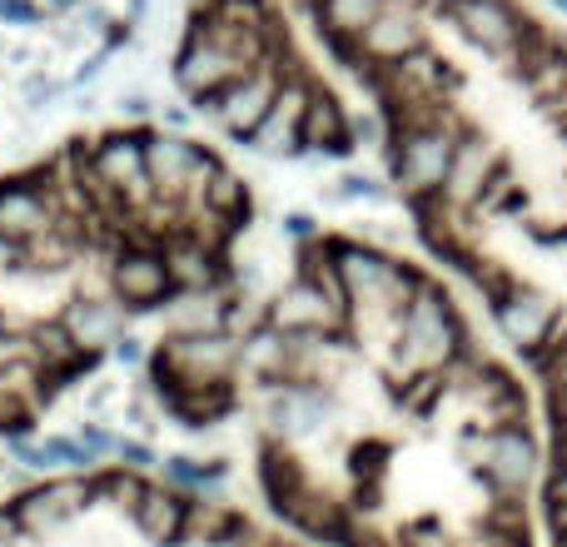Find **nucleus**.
<instances>
[{"mask_svg":"<svg viewBox=\"0 0 567 547\" xmlns=\"http://www.w3.org/2000/svg\"><path fill=\"white\" fill-rule=\"evenodd\" d=\"M399 363L413 373H443L463 353V323L439 283L419 279L399 313Z\"/></svg>","mask_w":567,"mask_h":547,"instance_id":"f257e3e1","label":"nucleus"},{"mask_svg":"<svg viewBox=\"0 0 567 547\" xmlns=\"http://www.w3.org/2000/svg\"><path fill=\"white\" fill-rule=\"evenodd\" d=\"M323 245H329V259L339 269L343 289H349V303H363L369 313H383V319L399 323L419 274L399 265L393 255H383V249L359 245V239H323Z\"/></svg>","mask_w":567,"mask_h":547,"instance_id":"f03ea898","label":"nucleus"},{"mask_svg":"<svg viewBox=\"0 0 567 547\" xmlns=\"http://www.w3.org/2000/svg\"><path fill=\"white\" fill-rule=\"evenodd\" d=\"M458 120L443 115H413L409 125L393 135V179L403 185V195L413 199H439L443 179H449L453 149H458Z\"/></svg>","mask_w":567,"mask_h":547,"instance_id":"7ed1b4c3","label":"nucleus"},{"mask_svg":"<svg viewBox=\"0 0 567 547\" xmlns=\"http://www.w3.org/2000/svg\"><path fill=\"white\" fill-rule=\"evenodd\" d=\"M155 369L165 393L229 383V373L239 369V339L235 333H169L155 353Z\"/></svg>","mask_w":567,"mask_h":547,"instance_id":"20e7f679","label":"nucleus"},{"mask_svg":"<svg viewBox=\"0 0 567 547\" xmlns=\"http://www.w3.org/2000/svg\"><path fill=\"white\" fill-rule=\"evenodd\" d=\"M209 165H215V155H205V145H195L185 130H155V135H145V175L159 205L169 199L175 209H185V199L205 185Z\"/></svg>","mask_w":567,"mask_h":547,"instance_id":"39448f33","label":"nucleus"},{"mask_svg":"<svg viewBox=\"0 0 567 547\" xmlns=\"http://www.w3.org/2000/svg\"><path fill=\"white\" fill-rule=\"evenodd\" d=\"M90 189L120 199V205H155V189L145 175V140L140 135H105L95 149H85Z\"/></svg>","mask_w":567,"mask_h":547,"instance_id":"423d86ee","label":"nucleus"},{"mask_svg":"<svg viewBox=\"0 0 567 547\" xmlns=\"http://www.w3.org/2000/svg\"><path fill=\"white\" fill-rule=\"evenodd\" d=\"M493 323H498L503 339L523 353H543L563 333V313H558V303H553V293L528 289V283H508V289L493 299Z\"/></svg>","mask_w":567,"mask_h":547,"instance_id":"0eeeda50","label":"nucleus"},{"mask_svg":"<svg viewBox=\"0 0 567 547\" xmlns=\"http://www.w3.org/2000/svg\"><path fill=\"white\" fill-rule=\"evenodd\" d=\"M443 10L458 35L493 60H518V50L528 45V20L508 0H443Z\"/></svg>","mask_w":567,"mask_h":547,"instance_id":"6e6552de","label":"nucleus"},{"mask_svg":"<svg viewBox=\"0 0 567 547\" xmlns=\"http://www.w3.org/2000/svg\"><path fill=\"white\" fill-rule=\"evenodd\" d=\"M90 503H95V493H90V473H55V478H45L40 488L20 493V498L10 503V513H16L20 533L45 538V533H60L65 523H75Z\"/></svg>","mask_w":567,"mask_h":547,"instance_id":"1a4fd4ad","label":"nucleus"},{"mask_svg":"<svg viewBox=\"0 0 567 547\" xmlns=\"http://www.w3.org/2000/svg\"><path fill=\"white\" fill-rule=\"evenodd\" d=\"M279 80H284V65H275V60H265V65H255L249 75L229 80V85L219 90L215 100H205L209 120H215L225 135L249 140V135L259 130V120L269 115V105H275Z\"/></svg>","mask_w":567,"mask_h":547,"instance_id":"9d476101","label":"nucleus"},{"mask_svg":"<svg viewBox=\"0 0 567 547\" xmlns=\"http://www.w3.org/2000/svg\"><path fill=\"white\" fill-rule=\"evenodd\" d=\"M353 313L339 309V303L329 299V293L319 289L313 279H293L289 289H279L275 309H269V323H275L279 333H289V339H343V329H349Z\"/></svg>","mask_w":567,"mask_h":547,"instance_id":"9b49d317","label":"nucleus"},{"mask_svg":"<svg viewBox=\"0 0 567 547\" xmlns=\"http://www.w3.org/2000/svg\"><path fill=\"white\" fill-rule=\"evenodd\" d=\"M478 463H483V478H488L503 498H518V493H528V483L538 478L543 453H538V443H533L528 429L503 423V429H493L478 438Z\"/></svg>","mask_w":567,"mask_h":547,"instance_id":"f8f14e48","label":"nucleus"},{"mask_svg":"<svg viewBox=\"0 0 567 547\" xmlns=\"http://www.w3.org/2000/svg\"><path fill=\"white\" fill-rule=\"evenodd\" d=\"M110 293H115L125 309H159V303L175 299L165 249H155V245H125L115 255V265H110Z\"/></svg>","mask_w":567,"mask_h":547,"instance_id":"ddd939ff","label":"nucleus"},{"mask_svg":"<svg viewBox=\"0 0 567 547\" xmlns=\"http://www.w3.org/2000/svg\"><path fill=\"white\" fill-rule=\"evenodd\" d=\"M309 95H313L309 80L293 75V70H284L275 105H269V115L259 120V130L245 140V145L259 149L265 159H293V155H303V105H309Z\"/></svg>","mask_w":567,"mask_h":547,"instance_id":"4468645a","label":"nucleus"},{"mask_svg":"<svg viewBox=\"0 0 567 547\" xmlns=\"http://www.w3.org/2000/svg\"><path fill=\"white\" fill-rule=\"evenodd\" d=\"M265 413H269V429L284 443H303L313 433H323V423L333 419V399L319 383H275Z\"/></svg>","mask_w":567,"mask_h":547,"instance_id":"2eb2a0df","label":"nucleus"},{"mask_svg":"<svg viewBox=\"0 0 567 547\" xmlns=\"http://www.w3.org/2000/svg\"><path fill=\"white\" fill-rule=\"evenodd\" d=\"M423 45H429V35H423L419 16L399 10V6H383L379 16H373V25H363V35L353 40V50L379 70H393V65H403V60L423 55Z\"/></svg>","mask_w":567,"mask_h":547,"instance_id":"dca6fc26","label":"nucleus"},{"mask_svg":"<svg viewBox=\"0 0 567 547\" xmlns=\"http://www.w3.org/2000/svg\"><path fill=\"white\" fill-rule=\"evenodd\" d=\"M125 313L130 309L115 293H80V299H70L65 309H60V323H65L70 343L95 359L100 349H115V343L125 339Z\"/></svg>","mask_w":567,"mask_h":547,"instance_id":"f3484780","label":"nucleus"},{"mask_svg":"<svg viewBox=\"0 0 567 547\" xmlns=\"http://www.w3.org/2000/svg\"><path fill=\"white\" fill-rule=\"evenodd\" d=\"M493 175H498V149H493L483 135L463 130V135H458V149H453L449 179H443L439 205H449V209H473V205L483 199V189L493 185Z\"/></svg>","mask_w":567,"mask_h":547,"instance_id":"a211bd4d","label":"nucleus"},{"mask_svg":"<svg viewBox=\"0 0 567 547\" xmlns=\"http://www.w3.org/2000/svg\"><path fill=\"white\" fill-rule=\"evenodd\" d=\"M55 199H50V189L30 185V179H10V185H0V235L10 239V245L30 249L35 239H45L50 229H55Z\"/></svg>","mask_w":567,"mask_h":547,"instance_id":"6ab92c4d","label":"nucleus"},{"mask_svg":"<svg viewBox=\"0 0 567 547\" xmlns=\"http://www.w3.org/2000/svg\"><path fill=\"white\" fill-rule=\"evenodd\" d=\"M185 493L169 488V483H140L135 498H130V523L140 528V538L155 547H175L185 533Z\"/></svg>","mask_w":567,"mask_h":547,"instance_id":"aec40b11","label":"nucleus"},{"mask_svg":"<svg viewBox=\"0 0 567 547\" xmlns=\"http://www.w3.org/2000/svg\"><path fill=\"white\" fill-rule=\"evenodd\" d=\"M165 265H169V283H175V293H205V289H215V283H225L219 245L189 235V229H175V235H169Z\"/></svg>","mask_w":567,"mask_h":547,"instance_id":"412c9836","label":"nucleus"},{"mask_svg":"<svg viewBox=\"0 0 567 547\" xmlns=\"http://www.w3.org/2000/svg\"><path fill=\"white\" fill-rule=\"evenodd\" d=\"M229 283H215L205 293H175L169 299V333H225V319H229Z\"/></svg>","mask_w":567,"mask_h":547,"instance_id":"4be33fe9","label":"nucleus"},{"mask_svg":"<svg viewBox=\"0 0 567 547\" xmlns=\"http://www.w3.org/2000/svg\"><path fill=\"white\" fill-rule=\"evenodd\" d=\"M303 149H319V155H349V115L333 95L313 90L309 105H303Z\"/></svg>","mask_w":567,"mask_h":547,"instance_id":"5701e85b","label":"nucleus"},{"mask_svg":"<svg viewBox=\"0 0 567 547\" xmlns=\"http://www.w3.org/2000/svg\"><path fill=\"white\" fill-rule=\"evenodd\" d=\"M239 528H245V518H239L235 508H225L219 498H189L185 503V533H179V543L215 547V543L239 538Z\"/></svg>","mask_w":567,"mask_h":547,"instance_id":"b1692460","label":"nucleus"},{"mask_svg":"<svg viewBox=\"0 0 567 547\" xmlns=\"http://www.w3.org/2000/svg\"><path fill=\"white\" fill-rule=\"evenodd\" d=\"M169 409H175L185 423L205 429V423H219L229 409H235V389H229V383H209V389H179V393H169Z\"/></svg>","mask_w":567,"mask_h":547,"instance_id":"393cba45","label":"nucleus"},{"mask_svg":"<svg viewBox=\"0 0 567 547\" xmlns=\"http://www.w3.org/2000/svg\"><path fill=\"white\" fill-rule=\"evenodd\" d=\"M225 463H199V458H185V453H175V458H165V478L169 488L189 493V488H209V483H225Z\"/></svg>","mask_w":567,"mask_h":547,"instance_id":"a878e982","label":"nucleus"},{"mask_svg":"<svg viewBox=\"0 0 567 547\" xmlns=\"http://www.w3.org/2000/svg\"><path fill=\"white\" fill-rule=\"evenodd\" d=\"M383 140H389V125H383V115H373V110H363V115H349V145H369V149H383Z\"/></svg>","mask_w":567,"mask_h":547,"instance_id":"bb28decb","label":"nucleus"},{"mask_svg":"<svg viewBox=\"0 0 567 547\" xmlns=\"http://www.w3.org/2000/svg\"><path fill=\"white\" fill-rule=\"evenodd\" d=\"M115 458L125 463V473H150L159 463L145 438H115Z\"/></svg>","mask_w":567,"mask_h":547,"instance_id":"cd10ccee","label":"nucleus"},{"mask_svg":"<svg viewBox=\"0 0 567 547\" xmlns=\"http://www.w3.org/2000/svg\"><path fill=\"white\" fill-rule=\"evenodd\" d=\"M55 95H60V85L45 75V70H35V75H25V85H20V100H25V110H45Z\"/></svg>","mask_w":567,"mask_h":547,"instance_id":"c85d7f7f","label":"nucleus"},{"mask_svg":"<svg viewBox=\"0 0 567 547\" xmlns=\"http://www.w3.org/2000/svg\"><path fill=\"white\" fill-rule=\"evenodd\" d=\"M75 443H80V448H85L90 453V458H105V453H115V433H105V429H100V423H80V429H75Z\"/></svg>","mask_w":567,"mask_h":547,"instance_id":"c756f323","label":"nucleus"},{"mask_svg":"<svg viewBox=\"0 0 567 547\" xmlns=\"http://www.w3.org/2000/svg\"><path fill=\"white\" fill-rule=\"evenodd\" d=\"M339 199H383V185L369 175H343L339 179Z\"/></svg>","mask_w":567,"mask_h":547,"instance_id":"7c9ffc66","label":"nucleus"},{"mask_svg":"<svg viewBox=\"0 0 567 547\" xmlns=\"http://www.w3.org/2000/svg\"><path fill=\"white\" fill-rule=\"evenodd\" d=\"M0 20L6 25H35L40 10H35V0H0Z\"/></svg>","mask_w":567,"mask_h":547,"instance_id":"2f4dec72","label":"nucleus"},{"mask_svg":"<svg viewBox=\"0 0 567 547\" xmlns=\"http://www.w3.org/2000/svg\"><path fill=\"white\" fill-rule=\"evenodd\" d=\"M115 363H125V369H140V363H145V339H135V333H125V339L115 343Z\"/></svg>","mask_w":567,"mask_h":547,"instance_id":"473e14b6","label":"nucleus"},{"mask_svg":"<svg viewBox=\"0 0 567 547\" xmlns=\"http://www.w3.org/2000/svg\"><path fill=\"white\" fill-rule=\"evenodd\" d=\"M538 110H543V120H548L553 130H563L567 135V90H558L553 100H538Z\"/></svg>","mask_w":567,"mask_h":547,"instance_id":"72a5a7b5","label":"nucleus"},{"mask_svg":"<svg viewBox=\"0 0 567 547\" xmlns=\"http://www.w3.org/2000/svg\"><path fill=\"white\" fill-rule=\"evenodd\" d=\"M120 115H125V120H150V115H155V105H150V95L130 90V95H120Z\"/></svg>","mask_w":567,"mask_h":547,"instance_id":"f704fd0d","label":"nucleus"},{"mask_svg":"<svg viewBox=\"0 0 567 547\" xmlns=\"http://www.w3.org/2000/svg\"><path fill=\"white\" fill-rule=\"evenodd\" d=\"M0 274H25V249L0 235Z\"/></svg>","mask_w":567,"mask_h":547,"instance_id":"c9c22d12","label":"nucleus"},{"mask_svg":"<svg viewBox=\"0 0 567 547\" xmlns=\"http://www.w3.org/2000/svg\"><path fill=\"white\" fill-rule=\"evenodd\" d=\"M284 235H289V239H313V235H319V225H313L309 215H299V209H293V215H284Z\"/></svg>","mask_w":567,"mask_h":547,"instance_id":"e433bc0d","label":"nucleus"},{"mask_svg":"<svg viewBox=\"0 0 567 547\" xmlns=\"http://www.w3.org/2000/svg\"><path fill=\"white\" fill-rule=\"evenodd\" d=\"M25 533H20V523H16V513L10 508H0V547H16Z\"/></svg>","mask_w":567,"mask_h":547,"instance_id":"4c0bfd02","label":"nucleus"},{"mask_svg":"<svg viewBox=\"0 0 567 547\" xmlns=\"http://www.w3.org/2000/svg\"><path fill=\"white\" fill-rule=\"evenodd\" d=\"M299 6H319V0H299Z\"/></svg>","mask_w":567,"mask_h":547,"instance_id":"58836bf2","label":"nucleus"}]
</instances>
